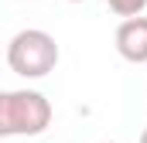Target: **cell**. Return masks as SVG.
<instances>
[{"label":"cell","instance_id":"8992f818","mask_svg":"<svg viewBox=\"0 0 147 143\" xmlns=\"http://www.w3.org/2000/svg\"><path fill=\"white\" fill-rule=\"evenodd\" d=\"M69 3H86V0H69Z\"/></svg>","mask_w":147,"mask_h":143},{"label":"cell","instance_id":"5b68a950","mask_svg":"<svg viewBox=\"0 0 147 143\" xmlns=\"http://www.w3.org/2000/svg\"><path fill=\"white\" fill-rule=\"evenodd\" d=\"M140 143H147V126H144V133H140Z\"/></svg>","mask_w":147,"mask_h":143},{"label":"cell","instance_id":"3957f363","mask_svg":"<svg viewBox=\"0 0 147 143\" xmlns=\"http://www.w3.org/2000/svg\"><path fill=\"white\" fill-rule=\"evenodd\" d=\"M113 41H116V51H120L123 61H130V65H147V17L144 14L123 17Z\"/></svg>","mask_w":147,"mask_h":143},{"label":"cell","instance_id":"277c9868","mask_svg":"<svg viewBox=\"0 0 147 143\" xmlns=\"http://www.w3.org/2000/svg\"><path fill=\"white\" fill-rule=\"evenodd\" d=\"M106 3H110V10L116 17H137L147 7V0H106Z\"/></svg>","mask_w":147,"mask_h":143},{"label":"cell","instance_id":"7a4b0ae2","mask_svg":"<svg viewBox=\"0 0 147 143\" xmlns=\"http://www.w3.org/2000/svg\"><path fill=\"white\" fill-rule=\"evenodd\" d=\"M7 65L21 78H45L58 65V44L48 31H38V27L17 31L7 44Z\"/></svg>","mask_w":147,"mask_h":143},{"label":"cell","instance_id":"6da1fadb","mask_svg":"<svg viewBox=\"0 0 147 143\" xmlns=\"http://www.w3.org/2000/svg\"><path fill=\"white\" fill-rule=\"evenodd\" d=\"M51 126V102L34 89H10L0 96V136H41Z\"/></svg>","mask_w":147,"mask_h":143},{"label":"cell","instance_id":"52a82bcc","mask_svg":"<svg viewBox=\"0 0 147 143\" xmlns=\"http://www.w3.org/2000/svg\"><path fill=\"white\" fill-rule=\"evenodd\" d=\"M99 143H113V140H99Z\"/></svg>","mask_w":147,"mask_h":143}]
</instances>
